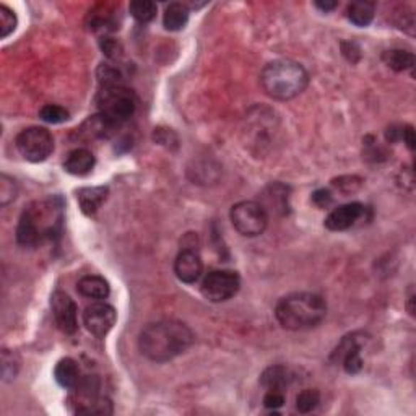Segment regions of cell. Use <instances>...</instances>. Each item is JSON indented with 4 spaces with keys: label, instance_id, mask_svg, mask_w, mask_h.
<instances>
[{
    "label": "cell",
    "instance_id": "cell-1",
    "mask_svg": "<svg viewBox=\"0 0 416 416\" xmlns=\"http://www.w3.org/2000/svg\"><path fill=\"white\" fill-rule=\"evenodd\" d=\"M64 225V198L50 196L28 205L20 216L16 241L23 247H34L44 241H53L62 233Z\"/></svg>",
    "mask_w": 416,
    "mask_h": 416
},
{
    "label": "cell",
    "instance_id": "cell-2",
    "mask_svg": "<svg viewBox=\"0 0 416 416\" xmlns=\"http://www.w3.org/2000/svg\"><path fill=\"white\" fill-rule=\"evenodd\" d=\"M193 343L192 330L179 321H159L142 330L139 348L146 360L168 363L189 350Z\"/></svg>",
    "mask_w": 416,
    "mask_h": 416
},
{
    "label": "cell",
    "instance_id": "cell-3",
    "mask_svg": "<svg viewBox=\"0 0 416 416\" xmlns=\"http://www.w3.org/2000/svg\"><path fill=\"white\" fill-rule=\"evenodd\" d=\"M327 316V303L316 293H293L278 301L275 317L287 330H309Z\"/></svg>",
    "mask_w": 416,
    "mask_h": 416
},
{
    "label": "cell",
    "instance_id": "cell-4",
    "mask_svg": "<svg viewBox=\"0 0 416 416\" xmlns=\"http://www.w3.org/2000/svg\"><path fill=\"white\" fill-rule=\"evenodd\" d=\"M260 83L270 98L287 101L303 93L309 83V75L298 62L282 59L273 60L264 67Z\"/></svg>",
    "mask_w": 416,
    "mask_h": 416
},
{
    "label": "cell",
    "instance_id": "cell-5",
    "mask_svg": "<svg viewBox=\"0 0 416 416\" xmlns=\"http://www.w3.org/2000/svg\"><path fill=\"white\" fill-rule=\"evenodd\" d=\"M98 110L106 121H110L114 127L129 121L137 110V98L132 90L111 85L100 91Z\"/></svg>",
    "mask_w": 416,
    "mask_h": 416
},
{
    "label": "cell",
    "instance_id": "cell-6",
    "mask_svg": "<svg viewBox=\"0 0 416 416\" xmlns=\"http://www.w3.org/2000/svg\"><path fill=\"white\" fill-rule=\"evenodd\" d=\"M230 218L235 230L246 238L260 236L269 225V213L265 207L254 201H242L233 205Z\"/></svg>",
    "mask_w": 416,
    "mask_h": 416
},
{
    "label": "cell",
    "instance_id": "cell-7",
    "mask_svg": "<svg viewBox=\"0 0 416 416\" xmlns=\"http://www.w3.org/2000/svg\"><path fill=\"white\" fill-rule=\"evenodd\" d=\"M15 144L20 155L30 163L46 161L54 151L53 135L44 127H28L21 130Z\"/></svg>",
    "mask_w": 416,
    "mask_h": 416
},
{
    "label": "cell",
    "instance_id": "cell-8",
    "mask_svg": "<svg viewBox=\"0 0 416 416\" xmlns=\"http://www.w3.org/2000/svg\"><path fill=\"white\" fill-rule=\"evenodd\" d=\"M239 288H241V278L236 272L213 270L203 278L201 292L210 303H225L239 292Z\"/></svg>",
    "mask_w": 416,
    "mask_h": 416
},
{
    "label": "cell",
    "instance_id": "cell-9",
    "mask_svg": "<svg viewBox=\"0 0 416 416\" xmlns=\"http://www.w3.org/2000/svg\"><path fill=\"white\" fill-rule=\"evenodd\" d=\"M196 241H197V238H193L191 244H187L184 241L181 252L174 260L176 277L186 284L197 283L198 280H201V277L203 273V262H202L201 254H198Z\"/></svg>",
    "mask_w": 416,
    "mask_h": 416
},
{
    "label": "cell",
    "instance_id": "cell-10",
    "mask_svg": "<svg viewBox=\"0 0 416 416\" xmlns=\"http://www.w3.org/2000/svg\"><path fill=\"white\" fill-rule=\"evenodd\" d=\"M116 309L107 303H95L88 306L83 312L85 327L88 329L90 334H93L98 338H105L111 332L114 324H116Z\"/></svg>",
    "mask_w": 416,
    "mask_h": 416
},
{
    "label": "cell",
    "instance_id": "cell-11",
    "mask_svg": "<svg viewBox=\"0 0 416 416\" xmlns=\"http://www.w3.org/2000/svg\"><path fill=\"white\" fill-rule=\"evenodd\" d=\"M50 309L57 327L67 335H72L78 329V309L73 299L64 292H54L50 296Z\"/></svg>",
    "mask_w": 416,
    "mask_h": 416
},
{
    "label": "cell",
    "instance_id": "cell-12",
    "mask_svg": "<svg viewBox=\"0 0 416 416\" xmlns=\"http://www.w3.org/2000/svg\"><path fill=\"white\" fill-rule=\"evenodd\" d=\"M366 212V207L360 202H351L340 205L338 208L332 210L326 218V228L330 231H345L350 230L353 225Z\"/></svg>",
    "mask_w": 416,
    "mask_h": 416
},
{
    "label": "cell",
    "instance_id": "cell-13",
    "mask_svg": "<svg viewBox=\"0 0 416 416\" xmlns=\"http://www.w3.org/2000/svg\"><path fill=\"white\" fill-rule=\"evenodd\" d=\"M335 356L341 360L346 374H358L363 369V358H361V341L356 338V335L343 338V341L335 350Z\"/></svg>",
    "mask_w": 416,
    "mask_h": 416
},
{
    "label": "cell",
    "instance_id": "cell-14",
    "mask_svg": "<svg viewBox=\"0 0 416 416\" xmlns=\"http://www.w3.org/2000/svg\"><path fill=\"white\" fill-rule=\"evenodd\" d=\"M95 163L96 158L90 150H87V148H75V150H72L67 155L64 169L72 176H87L95 168Z\"/></svg>",
    "mask_w": 416,
    "mask_h": 416
},
{
    "label": "cell",
    "instance_id": "cell-15",
    "mask_svg": "<svg viewBox=\"0 0 416 416\" xmlns=\"http://www.w3.org/2000/svg\"><path fill=\"white\" fill-rule=\"evenodd\" d=\"M77 289L83 298L96 299V301L106 299L111 293L110 283L100 275H87V277L80 278L77 283Z\"/></svg>",
    "mask_w": 416,
    "mask_h": 416
},
{
    "label": "cell",
    "instance_id": "cell-16",
    "mask_svg": "<svg viewBox=\"0 0 416 416\" xmlns=\"http://www.w3.org/2000/svg\"><path fill=\"white\" fill-rule=\"evenodd\" d=\"M107 187H85L78 191V203L82 207L85 215H95L98 208L106 201Z\"/></svg>",
    "mask_w": 416,
    "mask_h": 416
},
{
    "label": "cell",
    "instance_id": "cell-17",
    "mask_svg": "<svg viewBox=\"0 0 416 416\" xmlns=\"http://www.w3.org/2000/svg\"><path fill=\"white\" fill-rule=\"evenodd\" d=\"M293 375L288 368L284 366H270L267 368L260 375V384L269 390H282L292 384Z\"/></svg>",
    "mask_w": 416,
    "mask_h": 416
},
{
    "label": "cell",
    "instance_id": "cell-18",
    "mask_svg": "<svg viewBox=\"0 0 416 416\" xmlns=\"http://www.w3.org/2000/svg\"><path fill=\"white\" fill-rule=\"evenodd\" d=\"M54 378L57 380V384L64 389H73L78 384L80 378V369L78 364L72 360V358H64L57 363V366L54 369Z\"/></svg>",
    "mask_w": 416,
    "mask_h": 416
},
{
    "label": "cell",
    "instance_id": "cell-19",
    "mask_svg": "<svg viewBox=\"0 0 416 416\" xmlns=\"http://www.w3.org/2000/svg\"><path fill=\"white\" fill-rule=\"evenodd\" d=\"M189 21V9L186 4H169L163 15V25L168 31H179Z\"/></svg>",
    "mask_w": 416,
    "mask_h": 416
},
{
    "label": "cell",
    "instance_id": "cell-20",
    "mask_svg": "<svg viewBox=\"0 0 416 416\" xmlns=\"http://www.w3.org/2000/svg\"><path fill=\"white\" fill-rule=\"evenodd\" d=\"M375 5L373 2H353L346 9V18H348L353 25L364 28L374 20Z\"/></svg>",
    "mask_w": 416,
    "mask_h": 416
},
{
    "label": "cell",
    "instance_id": "cell-21",
    "mask_svg": "<svg viewBox=\"0 0 416 416\" xmlns=\"http://www.w3.org/2000/svg\"><path fill=\"white\" fill-rule=\"evenodd\" d=\"M383 60L385 65L395 72L412 70L415 67V55L410 50L403 49H390L383 54Z\"/></svg>",
    "mask_w": 416,
    "mask_h": 416
},
{
    "label": "cell",
    "instance_id": "cell-22",
    "mask_svg": "<svg viewBox=\"0 0 416 416\" xmlns=\"http://www.w3.org/2000/svg\"><path fill=\"white\" fill-rule=\"evenodd\" d=\"M129 10L130 15H132L137 21L150 23L156 16L158 7L156 4L150 2V0H134V2H130Z\"/></svg>",
    "mask_w": 416,
    "mask_h": 416
},
{
    "label": "cell",
    "instance_id": "cell-23",
    "mask_svg": "<svg viewBox=\"0 0 416 416\" xmlns=\"http://www.w3.org/2000/svg\"><path fill=\"white\" fill-rule=\"evenodd\" d=\"M321 403V394L316 389H306L296 397V410L299 413H311Z\"/></svg>",
    "mask_w": 416,
    "mask_h": 416
},
{
    "label": "cell",
    "instance_id": "cell-24",
    "mask_svg": "<svg viewBox=\"0 0 416 416\" xmlns=\"http://www.w3.org/2000/svg\"><path fill=\"white\" fill-rule=\"evenodd\" d=\"M39 117L48 124H62L68 121L70 114H68L65 107H62L59 105H46L41 107V111H39Z\"/></svg>",
    "mask_w": 416,
    "mask_h": 416
},
{
    "label": "cell",
    "instance_id": "cell-25",
    "mask_svg": "<svg viewBox=\"0 0 416 416\" xmlns=\"http://www.w3.org/2000/svg\"><path fill=\"white\" fill-rule=\"evenodd\" d=\"M16 15L5 5H0V38H9L16 30Z\"/></svg>",
    "mask_w": 416,
    "mask_h": 416
},
{
    "label": "cell",
    "instance_id": "cell-26",
    "mask_svg": "<svg viewBox=\"0 0 416 416\" xmlns=\"http://www.w3.org/2000/svg\"><path fill=\"white\" fill-rule=\"evenodd\" d=\"M16 197V182L10 178L7 174H2L0 178V203L9 205L14 202Z\"/></svg>",
    "mask_w": 416,
    "mask_h": 416
},
{
    "label": "cell",
    "instance_id": "cell-27",
    "mask_svg": "<svg viewBox=\"0 0 416 416\" xmlns=\"http://www.w3.org/2000/svg\"><path fill=\"white\" fill-rule=\"evenodd\" d=\"M16 371H18V361L15 360L14 353L9 350L2 351V378L4 380L15 379Z\"/></svg>",
    "mask_w": 416,
    "mask_h": 416
},
{
    "label": "cell",
    "instance_id": "cell-28",
    "mask_svg": "<svg viewBox=\"0 0 416 416\" xmlns=\"http://www.w3.org/2000/svg\"><path fill=\"white\" fill-rule=\"evenodd\" d=\"M284 405V395L282 390H269L264 397V407L269 410H278Z\"/></svg>",
    "mask_w": 416,
    "mask_h": 416
},
{
    "label": "cell",
    "instance_id": "cell-29",
    "mask_svg": "<svg viewBox=\"0 0 416 416\" xmlns=\"http://www.w3.org/2000/svg\"><path fill=\"white\" fill-rule=\"evenodd\" d=\"M312 202L324 208V207H327L330 202H332V196H330V192L326 189L317 191V192H314V196H312Z\"/></svg>",
    "mask_w": 416,
    "mask_h": 416
},
{
    "label": "cell",
    "instance_id": "cell-30",
    "mask_svg": "<svg viewBox=\"0 0 416 416\" xmlns=\"http://www.w3.org/2000/svg\"><path fill=\"white\" fill-rule=\"evenodd\" d=\"M101 46L102 50H105L110 57H112V59H116L119 54L117 50H121V46L117 44V41H114V39H105V43H101Z\"/></svg>",
    "mask_w": 416,
    "mask_h": 416
},
{
    "label": "cell",
    "instance_id": "cell-31",
    "mask_svg": "<svg viewBox=\"0 0 416 416\" xmlns=\"http://www.w3.org/2000/svg\"><path fill=\"white\" fill-rule=\"evenodd\" d=\"M402 140L405 142L410 150H415V132H413L412 125H405V127H403Z\"/></svg>",
    "mask_w": 416,
    "mask_h": 416
},
{
    "label": "cell",
    "instance_id": "cell-32",
    "mask_svg": "<svg viewBox=\"0 0 416 416\" xmlns=\"http://www.w3.org/2000/svg\"><path fill=\"white\" fill-rule=\"evenodd\" d=\"M402 134H403V127H395V125H392V127L385 132V139L394 144V142L397 140H402Z\"/></svg>",
    "mask_w": 416,
    "mask_h": 416
},
{
    "label": "cell",
    "instance_id": "cell-33",
    "mask_svg": "<svg viewBox=\"0 0 416 416\" xmlns=\"http://www.w3.org/2000/svg\"><path fill=\"white\" fill-rule=\"evenodd\" d=\"M337 2H316V7L317 9H321L322 11H330V10H334V9H337Z\"/></svg>",
    "mask_w": 416,
    "mask_h": 416
},
{
    "label": "cell",
    "instance_id": "cell-34",
    "mask_svg": "<svg viewBox=\"0 0 416 416\" xmlns=\"http://www.w3.org/2000/svg\"><path fill=\"white\" fill-rule=\"evenodd\" d=\"M413 299H415V298H413V296H410V304H412V303H413ZM408 311H410V314H412V316L415 314V312H413V309H412V306H408Z\"/></svg>",
    "mask_w": 416,
    "mask_h": 416
}]
</instances>
